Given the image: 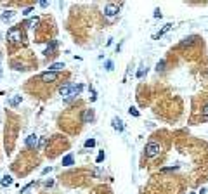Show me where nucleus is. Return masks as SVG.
<instances>
[{
    "instance_id": "1",
    "label": "nucleus",
    "mask_w": 208,
    "mask_h": 194,
    "mask_svg": "<svg viewBox=\"0 0 208 194\" xmlns=\"http://www.w3.org/2000/svg\"><path fill=\"white\" fill-rule=\"evenodd\" d=\"M21 38H23V35H21V30H19V28L12 26L9 31H7V42H9V44L16 45V44L21 42Z\"/></svg>"
},
{
    "instance_id": "2",
    "label": "nucleus",
    "mask_w": 208,
    "mask_h": 194,
    "mask_svg": "<svg viewBox=\"0 0 208 194\" xmlns=\"http://www.w3.org/2000/svg\"><path fill=\"white\" fill-rule=\"evenodd\" d=\"M146 156L147 158H156V156L161 153V146L158 144V142H147L146 144Z\"/></svg>"
},
{
    "instance_id": "3",
    "label": "nucleus",
    "mask_w": 208,
    "mask_h": 194,
    "mask_svg": "<svg viewBox=\"0 0 208 194\" xmlns=\"http://www.w3.org/2000/svg\"><path fill=\"white\" fill-rule=\"evenodd\" d=\"M120 11V4H108L104 7V14H106L108 18H115L116 14Z\"/></svg>"
},
{
    "instance_id": "4",
    "label": "nucleus",
    "mask_w": 208,
    "mask_h": 194,
    "mask_svg": "<svg viewBox=\"0 0 208 194\" xmlns=\"http://www.w3.org/2000/svg\"><path fill=\"white\" fill-rule=\"evenodd\" d=\"M24 144H26V147H38V144H40L38 135H35V133L28 135V137H26V141H24Z\"/></svg>"
},
{
    "instance_id": "5",
    "label": "nucleus",
    "mask_w": 208,
    "mask_h": 194,
    "mask_svg": "<svg viewBox=\"0 0 208 194\" xmlns=\"http://www.w3.org/2000/svg\"><path fill=\"white\" fill-rule=\"evenodd\" d=\"M40 80L45 82V83H49V82H56L57 80V73H52V71H45L40 75Z\"/></svg>"
},
{
    "instance_id": "6",
    "label": "nucleus",
    "mask_w": 208,
    "mask_h": 194,
    "mask_svg": "<svg viewBox=\"0 0 208 194\" xmlns=\"http://www.w3.org/2000/svg\"><path fill=\"white\" fill-rule=\"evenodd\" d=\"M82 121L83 123H92L94 121V109H85L82 115Z\"/></svg>"
},
{
    "instance_id": "7",
    "label": "nucleus",
    "mask_w": 208,
    "mask_h": 194,
    "mask_svg": "<svg viewBox=\"0 0 208 194\" xmlns=\"http://www.w3.org/2000/svg\"><path fill=\"white\" fill-rule=\"evenodd\" d=\"M82 90H83V85H73V87H71L70 95H68V99H75V97H78L80 94H82Z\"/></svg>"
},
{
    "instance_id": "8",
    "label": "nucleus",
    "mask_w": 208,
    "mask_h": 194,
    "mask_svg": "<svg viewBox=\"0 0 208 194\" xmlns=\"http://www.w3.org/2000/svg\"><path fill=\"white\" fill-rule=\"evenodd\" d=\"M71 87H73V83H64V85H61V87H59V94H61L64 99H68V95H70V92H71Z\"/></svg>"
},
{
    "instance_id": "9",
    "label": "nucleus",
    "mask_w": 208,
    "mask_h": 194,
    "mask_svg": "<svg viewBox=\"0 0 208 194\" xmlns=\"http://www.w3.org/2000/svg\"><path fill=\"white\" fill-rule=\"evenodd\" d=\"M57 48V40H52L47 47H45V50H44V56H52L54 54V50Z\"/></svg>"
},
{
    "instance_id": "10",
    "label": "nucleus",
    "mask_w": 208,
    "mask_h": 194,
    "mask_svg": "<svg viewBox=\"0 0 208 194\" xmlns=\"http://www.w3.org/2000/svg\"><path fill=\"white\" fill-rule=\"evenodd\" d=\"M172 28H173V24H172V23H168V24H165V26H163V30H159L158 33H156V35L153 36V38H155V40H158L159 36H163L165 33H167V31H170V30H172Z\"/></svg>"
},
{
    "instance_id": "11",
    "label": "nucleus",
    "mask_w": 208,
    "mask_h": 194,
    "mask_svg": "<svg viewBox=\"0 0 208 194\" xmlns=\"http://www.w3.org/2000/svg\"><path fill=\"white\" fill-rule=\"evenodd\" d=\"M111 125H113V128H115V130L123 132V121H121L120 118H113V120H111Z\"/></svg>"
},
{
    "instance_id": "12",
    "label": "nucleus",
    "mask_w": 208,
    "mask_h": 194,
    "mask_svg": "<svg viewBox=\"0 0 208 194\" xmlns=\"http://www.w3.org/2000/svg\"><path fill=\"white\" fill-rule=\"evenodd\" d=\"M64 68H66V64H64V62H54V64H50V66H49V71L57 73V71L64 70Z\"/></svg>"
},
{
    "instance_id": "13",
    "label": "nucleus",
    "mask_w": 208,
    "mask_h": 194,
    "mask_svg": "<svg viewBox=\"0 0 208 194\" xmlns=\"http://www.w3.org/2000/svg\"><path fill=\"white\" fill-rule=\"evenodd\" d=\"M38 23H40L38 18H31V19H28V21H26V26L30 28V30H35V28L38 26Z\"/></svg>"
},
{
    "instance_id": "14",
    "label": "nucleus",
    "mask_w": 208,
    "mask_h": 194,
    "mask_svg": "<svg viewBox=\"0 0 208 194\" xmlns=\"http://www.w3.org/2000/svg\"><path fill=\"white\" fill-rule=\"evenodd\" d=\"M73 161H75V159H73V154H66L62 158V167H71Z\"/></svg>"
},
{
    "instance_id": "15",
    "label": "nucleus",
    "mask_w": 208,
    "mask_h": 194,
    "mask_svg": "<svg viewBox=\"0 0 208 194\" xmlns=\"http://www.w3.org/2000/svg\"><path fill=\"white\" fill-rule=\"evenodd\" d=\"M12 18H14V11H5V12L0 16V19H2V21H11Z\"/></svg>"
},
{
    "instance_id": "16",
    "label": "nucleus",
    "mask_w": 208,
    "mask_h": 194,
    "mask_svg": "<svg viewBox=\"0 0 208 194\" xmlns=\"http://www.w3.org/2000/svg\"><path fill=\"white\" fill-rule=\"evenodd\" d=\"M19 102H21V95H14V97H11V99H9V106L16 108Z\"/></svg>"
},
{
    "instance_id": "17",
    "label": "nucleus",
    "mask_w": 208,
    "mask_h": 194,
    "mask_svg": "<svg viewBox=\"0 0 208 194\" xmlns=\"http://www.w3.org/2000/svg\"><path fill=\"white\" fill-rule=\"evenodd\" d=\"M0 184L4 185V187L11 185V184H12V177H11V175H4V177H2V180H0Z\"/></svg>"
},
{
    "instance_id": "18",
    "label": "nucleus",
    "mask_w": 208,
    "mask_h": 194,
    "mask_svg": "<svg viewBox=\"0 0 208 194\" xmlns=\"http://www.w3.org/2000/svg\"><path fill=\"white\" fill-rule=\"evenodd\" d=\"M96 146V141L94 139H89V141H85V147H94Z\"/></svg>"
},
{
    "instance_id": "19",
    "label": "nucleus",
    "mask_w": 208,
    "mask_h": 194,
    "mask_svg": "<svg viewBox=\"0 0 208 194\" xmlns=\"http://www.w3.org/2000/svg\"><path fill=\"white\" fill-rule=\"evenodd\" d=\"M146 68H144V66H141V70H139V73H137V78H142V76H144V73H146Z\"/></svg>"
},
{
    "instance_id": "20",
    "label": "nucleus",
    "mask_w": 208,
    "mask_h": 194,
    "mask_svg": "<svg viewBox=\"0 0 208 194\" xmlns=\"http://www.w3.org/2000/svg\"><path fill=\"white\" fill-rule=\"evenodd\" d=\"M129 113H130L132 116H139V111L135 109V108H130V109H129Z\"/></svg>"
},
{
    "instance_id": "21",
    "label": "nucleus",
    "mask_w": 208,
    "mask_h": 194,
    "mask_svg": "<svg viewBox=\"0 0 208 194\" xmlns=\"http://www.w3.org/2000/svg\"><path fill=\"white\" fill-rule=\"evenodd\" d=\"M104 66H106L108 71H111V70H113V61H106V64H104Z\"/></svg>"
},
{
    "instance_id": "22",
    "label": "nucleus",
    "mask_w": 208,
    "mask_h": 194,
    "mask_svg": "<svg viewBox=\"0 0 208 194\" xmlns=\"http://www.w3.org/2000/svg\"><path fill=\"white\" fill-rule=\"evenodd\" d=\"M49 172H52V167H45L44 170H42V175H47Z\"/></svg>"
},
{
    "instance_id": "23",
    "label": "nucleus",
    "mask_w": 208,
    "mask_h": 194,
    "mask_svg": "<svg viewBox=\"0 0 208 194\" xmlns=\"http://www.w3.org/2000/svg\"><path fill=\"white\" fill-rule=\"evenodd\" d=\"M102 159H104V151H101V153H99V156H97V159H96V161H97V163H101Z\"/></svg>"
},
{
    "instance_id": "24",
    "label": "nucleus",
    "mask_w": 208,
    "mask_h": 194,
    "mask_svg": "<svg viewBox=\"0 0 208 194\" xmlns=\"http://www.w3.org/2000/svg\"><path fill=\"white\" fill-rule=\"evenodd\" d=\"M31 12H33V7H28V9H24V11H23V14H24V16H30Z\"/></svg>"
},
{
    "instance_id": "25",
    "label": "nucleus",
    "mask_w": 208,
    "mask_h": 194,
    "mask_svg": "<svg viewBox=\"0 0 208 194\" xmlns=\"http://www.w3.org/2000/svg\"><path fill=\"white\" fill-rule=\"evenodd\" d=\"M45 144H47V139H42V141H40V144H38V147H40V149H44Z\"/></svg>"
},
{
    "instance_id": "26",
    "label": "nucleus",
    "mask_w": 208,
    "mask_h": 194,
    "mask_svg": "<svg viewBox=\"0 0 208 194\" xmlns=\"http://www.w3.org/2000/svg\"><path fill=\"white\" fill-rule=\"evenodd\" d=\"M33 184H35V182H30V184H26V185H24V187H23V189H21V192H24V191H28V189H30V187H31V185H33Z\"/></svg>"
},
{
    "instance_id": "27",
    "label": "nucleus",
    "mask_w": 208,
    "mask_h": 194,
    "mask_svg": "<svg viewBox=\"0 0 208 194\" xmlns=\"http://www.w3.org/2000/svg\"><path fill=\"white\" fill-rule=\"evenodd\" d=\"M153 16H155V18H161V11H159V9H155V14H153Z\"/></svg>"
},
{
    "instance_id": "28",
    "label": "nucleus",
    "mask_w": 208,
    "mask_h": 194,
    "mask_svg": "<svg viewBox=\"0 0 208 194\" xmlns=\"http://www.w3.org/2000/svg\"><path fill=\"white\" fill-rule=\"evenodd\" d=\"M201 113H203L205 116H208V104H206V106L203 108V109H201Z\"/></svg>"
},
{
    "instance_id": "29",
    "label": "nucleus",
    "mask_w": 208,
    "mask_h": 194,
    "mask_svg": "<svg viewBox=\"0 0 208 194\" xmlns=\"http://www.w3.org/2000/svg\"><path fill=\"white\" fill-rule=\"evenodd\" d=\"M163 66H165V62L161 61V62H158V66H156V68H158V71H159V70H161V68H163Z\"/></svg>"
},
{
    "instance_id": "30",
    "label": "nucleus",
    "mask_w": 208,
    "mask_h": 194,
    "mask_svg": "<svg viewBox=\"0 0 208 194\" xmlns=\"http://www.w3.org/2000/svg\"><path fill=\"white\" fill-rule=\"evenodd\" d=\"M205 192H206V189H205V187H201V191H199L198 194H205Z\"/></svg>"
},
{
    "instance_id": "31",
    "label": "nucleus",
    "mask_w": 208,
    "mask_h": 194,
    "mask_svg": "<svg viewBox=\"0 0 208 194\" xmlns=\"http://www.w3.org/2000/svg\"><path fill=\"white\" fill-rule=\"evenodd\" d=\"M0 59H2V56H0Z\"/></svg>"
},
{
    "instance_id": "32",
    "label": "nucleus",
    "mask_w": 208,
    "mask_h": 194,
    "mask_svg": "<svg viewBox=\"0 0 208 194\" xmlns=\"http://www.w3.org/2000/svg\"><path fill=\"white\" fill-rule=\"evenodd\" d=\"M191 194H193V192H191Z\"/></svg>"
}]
</instances>
